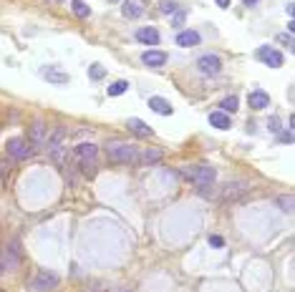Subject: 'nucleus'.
I'll list each match as a JSON object with an SVG mask.
<instances>
[{"instance_id": "obj_15", "label": "nucleus", "mask_w": 295, "mask_h": 292, "mask_svg": "<svg viewBox=\"0 0 295 292\" xmlns=\"http://www.w3.org/2000/svg\"><path fill=\"white\" fill-rule=\"evenodd\" d=\"M209 123H212L214 129H220V131H227V129L232 126V121H230V116H227L225 111H212V114H209Z\"/></svg>"}, {"instance_id": "obj_23", "label": "nucleus", "mask_w": 295, "mask_h": 292, "mask_svg": "<svg viewBox=\"0 0 295 292\" xmlns=\"http://www.w3.org/2000/svg\"><path fill=\"white\" fill-rule=\"evenodd\" d=\"M275 204L280 206L283 212H293V197H290V194H283V197L275 199Z\"/></svg>"}, {"instance_id": "obj_24", "label": "nucleus", "mask_w": 295, "mask_h": 292, "mask_svg": "<svg viewBox=\"0 0 295 292\" xmlns=\"http://www.w3.org/2000/svg\"><path fill=\"white\" fill-rule=\"evenodd\" d=\"M126 88H129L126 81H114V84L109 86V96H121V93H126Z\"/></svg>"}, {"instance_id": "obj_31", "label": "nucleus", "mask_w": 295, "mask_h": 292, "mask_svg": "<svg viewBox=\"0 0 295 292\" xmlns=\"http://www.w3.org/2000/svg\"><path fill=\"white\" fill-rule=\"evenodd\" d=\"M230 3H232V0H217V5H220V8H230Z\"/></svg>"}, {"instance_id": "obj_5", "label": "nucleus", "mask_w": 295, "mask_h": 292, "mask_svg": "<svg viewBox=\"0 0 295 292\" xmlns=\"http://www.w3.org/2000/svg\"><path fill=\"white\" fill-rule=\"evenodd\" d=\"M250 192L247 181H227L222 189H220V199L222 202H237L240 197H245Z\"/></svg>"}, {"instance_id": "obj_32", "label": "nucleus", "mask_w": 295, "mask_h": 292, "mask_svg": "<svg viewBox=\"0 0 295 292\" xmlns=\"http://www.w3.org/2000/svg\"><path fill=\"white\" fill-rule=\"evenodd\" d=\"M245 5H250V8H252V5H258V0H245Z\"/></svg>"}, {"instance_id": "obj_19", "label": "nucleus", "mask_w": 295, "mask_h": 292, "mask_svg": "<svg viewBox=\"0 0 295 292\" xmlns=\"http://www.w3.org/2000/svg\"><path fill=\"white\" fill-rule=\"evenodd\" d=\"M43 139H46V126L43 123H33L30 126V141L38 146V144H43Z\"/></svg>"}, {"instance_id": "obj_8", "label": "nucleus", "mask_w": 295, "mask_h": 292, "mask_svg": "<svg viewBox=\"0 0 295 292\" xmlns=\"http://www.w3.org/2000/svg\"><path fill=\"white\" fill-rule=\"evenodd\" d=\"M197 68H200L205 76H217V73L222 71V60L217 58V56H202V58L197 60Z\"/></svg>"}, {"instance_id": "obj_21", "label": "nucleus", "mask_w": 295, "mask_h": 292, "mask_svg": "<svg viewBox=\"0 0 295 292\" xmlns=\"http://www.w3.org/2000/svg\"><path fill=\"white\" fill-rule=\"evenodd\" d=\"M237 106H240V98H237V96H227V98L220 101V111H225V114L237 111Z\"/></svg>"}, {"instance_id": "obj_11", "label": "nucleus", "mask_w": 295, "mask_h": 292, "mask_svg": "<svg viewBox=\"0 0 295 292\" xmlns=\"http://www.w3.org/2000/svg\"><path fill=\"white\" fill-rule=\"evenodd\" d=\"M149 109H151L154 114H162V116H172V114H174L172 103H169L167 98H162V96H151V98H149Z\"/></svg>"}, {"instance_id": "obj_18", "label": "nucleus", "mask_w": 295, "mask_h": 292, "mask_svg": "<svg viewBox=\"0 0 295 292\" xmlns=\"http://www.w3.org/2000/svg\"><path fill=\"white\" fill-rule=\"evenodd\" d=\"M126 126H129V131H134V134H139V136H151V134H154V131L149 129L142 118H129V121H126Z\"/></svg>"}, {"instance_id": "obj_30", "label": "nucleus", "mask_w": 295, "mask_h": 292, "mask_svg": "<svg viewBox=\"0 0 295 292\" xmlns=\"http://www.w3.org/2000/svg\"><path fill=\"white\" fill-rule=\"evenodd\" d=\"M290 139H293V136H290V131H285V134H280V141H285V144H290Z\"/></svg>"}, {"instance_id": "obj_6", "label": "nucleus", "mask_w": 295, "mask_h": 292, "mask_svg": "<svg viewBox=\"0 0 295 292\" xmlns=\"http://www.w3.org/2000/svg\"><path fill=\"white\" fill-rule=\"evenodd\" d=\"M255 56H258V60H263L265 66H270V68H280L283 66V53L278 48H272V46H260L255 51Z\"/></svg>"}, {"instance_id": "obj_12", "label": "nucleus", "mask_w": 295, "mask_h": 292, "mask_svg": "<svg viewBox=\"0 0 295 292\" xmlns=\"http://www.w3.org/2000/svg\"><path fill=\"white\" fill-rule=\"evenodd\" d=\"M247 103H250V109H255V111H263V109H267L270 106V96H267L265 91H252L250 96H247Z\"/></svg>"}, {"instance_id": "obj_27", "label": "nucleus", "mask_w": 295, "mask_h": 292, "mask_svg": "<svg viewBox=\"0 0 295 292\" xmlns=\"http://www.w3.org/2000/svg\"><path fill=\"white\" fill-rule=\"evenodd\" d=\"M209 244H212L214 249H220V247H225V237H220V234H212V237H209Z\"/></svg>"}, {"instance_id": "obj_34", "label": "nucleus", "mask_w": 295, "mask_h": 292, "mask_svg": "<svg viewBox=\"0 0 295 292\" xmlns=\"http://www.w3.org/2000/svg\"><path fill=\"white\" fill-rule=\"evenodd\" d=\"M56 3H61V0H56Z\"/></svg>"}, {"instance_id": "obj_9", "label": "nucleus", "mask_w": 295, "mask_h": 292, "mask_svg": "<svg viewBox=\"0 0 295 292\" xmlns=\"http://www.w3.org/2000/svg\"><path fill=\"white\" fill-rule=\"evenodd\" d=\"M43 78L48 81V84H58V86H66L68 81H71V76L66 73V71H61V68H53V66H43Z\"/></svg>"}, {"instance_id": "obj_3", "label": "nucleus", "mask_w": 295, "mask_h": 292, "mask_svg": "<svg viewBox=\"0 0 295 292\" xmlns=\"http://www.w3.org/2000/svg\"><path fill=\"white\" fill-rule=\"evenodd\" d=\"M182 174L187 176L192 184H197V186H209V184L217 179V172H214L209 164H197V166H189V169H184Z\"/></svg>"}, {"instance_id": "obj_2", "label": "nucleus", "mask_w": 295, "mask_h": 292, "mask_svg": "<svg viewBox=\"0 0 295 292\" xmlns=\"http://www.w3.org/2000/svg\"><path fill=\"white\" fill-rule=\"evenodd\" d=\"M76 156H78V161H81V172L86 179H93L96 176V169H93V164H96V156H99V146L96 144H78L76 146Z\"/></svg>"}, {"instance_id": "obj_26", "label": "nucleus", "mask_w": 295, "mask_h": 292, "mask_svg": "<svg viewBox=\"0 0 295 292\" xmlns=\"http://www.w3.org/2000/svg\"><path fill=\"white\" fill-rule=\"evenodd\" d=\"M278 43H283L285 48L293 51V35H290V33H280V35H278Z\"/></svg>"}, {"instance_id": "obj_29", "label": "nucleus", "mask_w": 295, "mask_h": 292, "mask_svg": "<svg viewBox=\"0 0 295 292\" xmlns=\"http://www.w3.org/2000/svg\"><path fill=\"white\" fill-rule=\"evenodd\" d=\"M172 23H174V28L182 26V23H184V13H174V20H172Z\"/></svg>"}, {"instance_id": "obj_10", "label": "nucleus", "mask_w": 295, "mask_h": 292, "mask_svg": "<svg viewBox=\"0 0 295 292\" xmlns=\"http://www.w3.org/2000/svg\"><path fill=\"white\" fill-rule=\"evenodd\" d=\"M144 10H147L144 0H124V5H121V13H124L126 18H131V20L142 18V15H144Z\"/></svg>"}, {"instance_id": "obj_13", "label": "nucleus", "mask_w": 295, "mask_h": 292, "mask_svg": "<svg viewBox=\"0 0 295 292\" xmlns=\"http://www.w3.org/2000/svg\"><path fill=\"white\" fill-rule=\"evenodd\" d=\"M136 40L144 43V46H156L159 43V30L147 26V28H139L136 30Z\"/></svg>"}, {"instance_id": "obj_22", "label": "nucleus", "mask_w": 295, "mask_h": 292, "mask_svg": "<svg viewBox=\"0 0 295 292\" xmlns=\"http://www.w3.org/2000/svg\"><path fill=\"white\" fill-rule=\"evenodd\" d=\"M104 76H106V68H104L101 63H93L89 68V78H93V81H101Z\"/></svg>"}, {"instance_id": "obj_1", "label": "nucleus", "mask_w": 295, "mask_h": 292, "mask_svg": "<svg viewBox=\"0 0 295 292\" xmlns=\"http://www.w3.org/2000/svg\"><path fill=\"white\" fill-rule=\"evenodd\" d=\"M106 154H109V159L116 161V164H136V161H139L136 146L121 144V141H114V144L106 146Z\"/></svg>"}, {"instance_id": "obj_7", "label": "nucleus", "mask_w": 295, "mask_h": 292, "mask_svg": "<svg viewBox=\"0 0 295 292\" xmlns=\"http://www.w3.org/2000/svg\"><path fill=\"white\" fill-rule=\"evenodd\" d=\"M8 154L13 159H28L30 154H33V144H30L28 139H10L8 141Z\"/></svg>"}, {"instance_id": "obj_16", "label": "nucleus", "mask_w": 295, "mask_h": 292, "mask_svg": "<svg viewBox=\"0 0 295 292\" xmlns=\"http://www.w3.org/2000/svg\"><path fill=\"white\" fill-rule=\"evenodd\" d=\"M142 60H144L147 66H151V68H159V66L167 63V53H162V51H147V53L142 56Z\"/></svg>"}, {"instance_id": "obj_17", "label": "nucleus", "mask_w": 295, "mask_h": 292, "mask_svg": "<svg viewBox=\"0 0 295 292\" xmlns=\"http://www.w3.org/2000/svg\"><path fill=\"white\" fill-rule=\"evenodd\" d=\"M162 156H164L162 149H147L144 154H139V161H142L144 166H154L156 161H162Z\"/></svg>"}, {"instance_id": "obj_25", "label": "nucleus", "mask_w": 295, "mask_h": 292, "mask_svg": "<svg viewBox=\"0 0 295 292\" xmlns=\"http://www.w3.org/2000/svg\"><path fill=\"white\" fill-rule=\"evenodd\" d=\"M177 0H164V3H162V5H159V10H162V13H177Z\"/></svg>"}, {"instance_id": "obj_20", "label": "nucleus", "mask_w": 295, "mask_h": 292, "mask_svg": "<svg viewBox=\"0 0 295 292\" xmlns=\"http://www.w3.org/2000/svg\"><path fill=\"white\" fill-rule=\"evenodd\" d=\"M71 10H73V15H78V18H89L91 15V8L84 0H71Z\"/></svg>"}, {"instance_id": "obj_14", "label": "nucleus", "mask_w": 295, "mask_h": 292, "mask_svg": "<svg viewBox=\"0 0 295 292\" xmlns=\"http://www.w3.org/2000/svg\"><path fill=\"white\" fill-rule=\"evenodd\" d=\"M200 33L197 30H182L177 35V46H182V48H192V46H200Z\"/></svg>"}, {"instance_id": "obj_33", "label": "nucleus", "mask_w": 295, "mask_h": 292, "mask_svg": "<svg viewBox=\"0 0 295 292\" xmlns=\"http://www.w3.org/2000/svg\"><path fill=\"white\" fill-rule=\"evenodd\" d=\"M116 292H129V290H116Z\"/></svg>"}, {"instance_id": "obj_28", "label": "nucleus", "mask_w": 295, "mask_h": 292, "mask_svg": "<svg viewBox=\"0 0 295 292\" xmlns=\"http://www.w3.org/2000/svg\"><path fill=\"white\" fill-rule=\"evenodd\" d=\"M267 129H270V131H280V129H283V126H280V118L278 116L267 118Z\"/></svg>"}, {"instance_id": "obj_4", "label": "nucleus", "mask_w": 295, "mask_h": 292, "mask_svg": "<svg viewBox=\"0 0 295 292\" xmlns=\"http://www.w3.org/2000/svg\"><path fill=\"white\" fill-rule=\"evenodd\" d=\"M56 285H58V275H56V272H48V269L35 272L28 282L30 292H48V290H53Z\"/></svg>"}]
</instances>
